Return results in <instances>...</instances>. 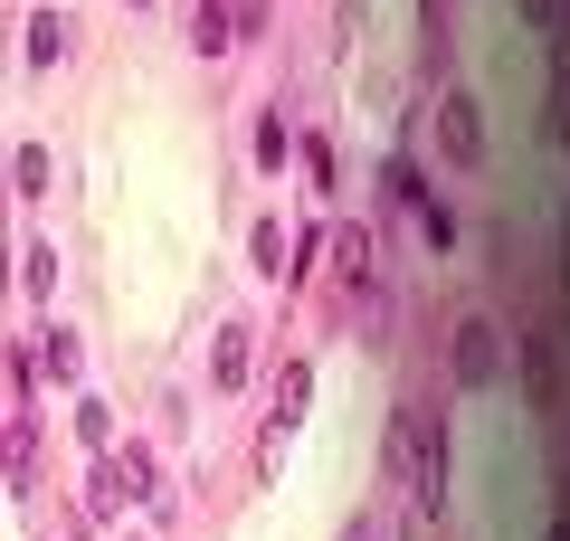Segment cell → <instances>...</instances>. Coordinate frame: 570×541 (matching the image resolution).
Here are the masks:
<instances>
[{
	"label": "cell",
	"mask_w": 570,
	"mask_h": 541,
	"mask_svg": "<svg viewBox=\"0 0 570 541\" xmlns=\"http://www.w3.org/2000/svg\"><path fill=\"white\" fill-rule=\"evenodd\" d=\"M390 200L409 209V228L428 238V257H448V247H456V209L438 200V190H428V171H419L409 153H390Z\"/></svg>",
	"instance_id": "7a4b0ae2"
},
{
	"label": "cell",
	"mask_w": 570,
	"mask_h": 541,
	"mask_svg": "<svg viewBox=\"0 0 570 541\" xmlns=\"http://www.w3.org/2000/svg\"><path fill=\"white\" fill-rule=\"evenodd\" d=\"M247 371H257V333L247 323H219L209 333V390H247Z\"/></svg>",
	"instance_id": "9c48e42d"
},
{
	"label": "cell",
	"mask_w": 570,
	"mask_h": 541,
	"mask_svg": "<svg viewBox=\"0 0 570 541\" xmlns=\"http://www.w3.org/2000/svg\"><path fill=\"white\" fill-rule=\"evenodd\" d=\"M333 541H381V513H352V522H343Z\"/></svg>",
	"instance_id": "44dd1931"
},
{
	"label": "cell",
	"mask_w": 570,
	"mask_h": 541,
	"mask_svg": "<svg viewBox=\"0 0 570 541\" xmlns=\"http://www.w3.org/2000/svg\"><path fill=\"white\" fill-rule=\"evenodd\" d=\"M58 276H67V257H58L48 238H29V247H20V295L48 304V295H58Z\"/></svg>",
	"instance_id": "9a60e30c"
},
{
	"label": "cell",
	"mask_w": 570,
	"mask_h": 541,
	"mask_svg": "<svg viewBox=\"0 0 570 541\" xmlns=\"http://www.w3.org/2000/svg\"><path fill=\"white\" fill-rule=\"evenodd\" d=\"M0 456H10V494L29 503V484H39V419H29V400L0 419Z\"/></svg>",
	"instance_id": "ba28073f"
},
{
	"label": "cell",
	"mask_w": 570,
	"mask_h": 541,
	"mask_svg": "<svg viewBox=\"0 0 570 541\" xmlns=\"http://www.w3.org/2000/svg\"><path fill=\"white\" fill-rule=\"evenodd\" d=\"M551 134L570 142V67H551Z\"/></svg>",
	"instance_id": "ffe728a7"
},
{
	"label": "cell",
	"mask_w": 570,
	"mask_h": 541,
	"mask_svg": "<svg viewBox=\"0 0 570 541\" xmlns=\"http://www.w3.org/2000/svg\"><path fill=\"white\" fill-rule=\"evenodd\" d=\"M115 541H134V532H115Z\"/></svg>",
	"instance_id": "d4e9b609"
},
{
	"label": "cell",
	"mask_w": 570,
	"mask_h": 541,
	"mask_svg": "<svg viewBox=\"0 0 570 541\" xmlns=\"http://www.w3.org/2000/svg\"><path fill=\"white\" fill-rule=\"evenodd\" d=\"M266 10H276V0H228V20H238V39H266Z\"/></svg>",
	"instance_id": "d6986e66"
},
{
	"label": "cell",
	"mask_w": 570,
	"mask_h": 541,
	"mask_svg": "<svg viewBox=\"0 0 570 541\" xmlns=\"http://www.w3.org/2000/svg\"><path fill=\"white\" fill-rule=\"evenodd\" d=\"M428 427H438V419H419V409H390V437H381V475H390V484H409V475H419Z\"/></svg>",
	"instance_id": "52a82bcc"
},
{
	"label": "cell",
	"mask_w": 570,
	"mask_h": 541,
	"mask_svg": "<svg viewBox=\"0 0 570 541\" xmlns=\"http://www.w3.org/2000/svg\"><path fill=\"white\" fill-rule=\"evenodd\" d=\"M77 437H86V456H105V446H115V409H105V400H77Z\"/></svg>",
	"instance_id": "e0dca14e"
},
{
	"label": "cell",
	"mask_w": 570,
	"mask_h": 541,
	"mask_svg": "<svg viewBox=\"0 0 570 541\" xmlns=\"http://www.w3.org/2000/svg\"><path fill=\"white\" fill-rule=\"evenodd\" d=\"M247 257H257V276H266V285H276V276H295V228L257 219V228H247Z\"/></svg>",
	"instance_id": "5bb4252c"
},
{
	"label": "cell",
	"mask_w": 570,
	"mask_h": 541,
	"mask_svg": "<svg viewBox=\"0 0 570 541\" xmlns=\"http://www.w3.org/2000/svg\"><path fill=\"white\" fill-rule=\"evenodd\" d=\"M542 541H570V513H561V522H551V532H542Z\"/></svg>",
	"instance_id": "603a6c76"
},
{
	"label": "cell",
	"mask_w": 570,
	"mask_h": 541,
	"mask_svg": "<svg viewBox=\"0 0 570 541\" xmlns=\"http://www.w3.org/2000/svg\"><path fill=\"white\" fill-rule=\"evenodd\" d=\"M247 153H257V171H285V161H295V124H285L276 96L257 105V134H247Z\"/></svg>",
	"instance_id": "7c38bea8"
},
{
	"label": "cell",
	"mask_w": 570,
	"mask_h": 541,
	"mask_svg": "<svg viewBox=\"0 0 570 541\" xmlns=\"http://www.w3.org/2000/svg\"><path fill=\"white\" fill-rule=\"evenodd\" d=\"M10 190H20L29 209H39L48 190H58V161H48V142H20V153H10Z\"/></svg>",
	"instance_id": "4fadbf2b"
},
{
	"label": "cell",
	"mask_w": 570,
	"mask_h": 541,
	"mask_svg": "<svg viewBox=\"0 0 570 541\" xmlns=\"http://www.w3.org/2000/svg\"><path fill=\"white\" fill-rule=\"evenodd\" d=\"M305 409H314V361H276V400H266L257 446H247V465H257V475H276V465H285V446H295Z\"/></svg>",
	"instance_id": "6da1fadb"
},
{
	"label": "cell",
	"mask_w": 570,
	"mask_h": 541,
	"mask_svg": "<svg viewBox=\"0 0 570 541\" xmlns=\"http://www.w3.org/2000/svg\"><path fill=\"white\" fill-rule=\"evenodd\" d=\"M513 381H523V400H532V409H551V400H561V352H551L542 333L513 342Z\"/></svg>",
	"instance_id": "30bf717a"
},
{
	"label": "cell",
	"mask_w": 570,
	"mask_h": 541,
	"mask_svg": "<svg viewBox=\"0 0 570 541\" xmlns=\"http://www.w3.org/2000/svg\"><path fill=\"white\" fill-rule=\"evenodd\" d=\"M324 266H333V285H343V295H371V285H381V238H371L362 219H333Z\"/></svg>",
	"instance_id": "5b68a950"
},
{
	"label": "cell",
	"mask_w": 570,
	"mask_h": 541,
	"mask_svg": "<svg viewBox=\"0 0 570 541\" xmlns=\"http://www.w3.org/2000/svg\"><path fill=\"white\" fill-rule=\"evenodd\" d=\"M513 10H523V20H551V0H513Z\"/></svg>",
	"instance_id": "7402d4cb"
},
{
	"label": "cell",
	"mask_w": 570,
	"mask_h": 541,
	"mask_svg": "<svg viewBox=\"0 0 570 541\" xmlns=\"http://www.w3.org/2000/svg\"><path fill=\"white\" fill-rule=\"evenodd\" d=\"M124 10H153V0H124Z\"/></svg>",
	"instance_id": "cb8c5ba5"
},
{
	"label": "cell",
	"mask_w": 570,
	"mask_h": 541,
	"mask_svg": "<svg viewBox=\"0 0 570 541\" xmlns=\"http://www.w3.org/2000/svg\"><path fill=\"white\" fill-rule=\"evenodd\" d=\"M438 153H448L456 171H485V115H475L466 86H448V96H438Z\"/></svg>",
	"instance_id": "277c9868"
},
{
	"label": "cell",
	"mask_w": 570,
	"mask_h": 541,
	"mask_svg": "<svg viewBox=\"0 0 570 541\" xmlns=\"http://www.w3.org/2000/svg\"><path fill=\"white\" fill-rule=\"evenodd\" d=\"M295 161H305L314 200H333V190H343V161H333V142H324V134H305V142H295Z\"/></svg>",
	"instance_id": "2e32d148"
},
{
	"label": "cell",
	"mask_w": 570,
	"mask_h": 541,
	"mask_svg": "<svg viewBox=\"0 0 570 541\" xmlns=\"http://www.w3.org/2000/svg\"><path fill=\"white\" fill-rule=\"evenodd\" d=\"M362 29H371V10H362V0H333V39H343V48H362Z\"/></svg>",
	"instance_id": "ac0fdd59"
},
{
	"label": "cell",
	"mask_w": 570,
	"mask_h": 541,
	"mask_svg": "<svg viewBox=\"0 0 570 541\" xmlns=\"http://www.w3.org/2000/svg\"><path fill=\"white\" fill-rule=\"evenodd\" d=\"M448 371H456V390H494L504 381V333H494L485 314H466L456 342H448Z\"/></svg>",
	"instance_id": "3957f363"
},
{
	"label": "cell",
	"mask_w": 570,
	"mask_h": 541,
	"mask_svg": "<svg viewBox=\"0 0 570 541\" xmlns=\"http://www.w3.org/2000/svg\"><path fill=\"white\" fill-rule=\"evenodd\" d=\"M77 10H29V29H20V58L39 67V77H58V67H77Z\"/></svg>",
	"instance_id": "8992f818"
},
{
	"label": "cell",
	"mask_w": 570,
	"mask_h": 541,
	"mask_svg": "<svg viewBox=\"0 0 570 541\" xmlns=\"http://www.w3.org/2000/svg\"><path fill=\"white\" fill-rule=\"evenodd\" d=\"M181 39L200 48V58H228V48H238V20H228V0H190V20H181Z\"/></svg>",
	"instance_id": "8fae6325"
}]
</instances>
